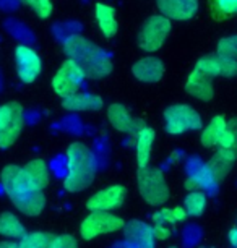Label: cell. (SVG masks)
Instances as JSON below:
<instances>
[{"instance_id": "cell-1", "label": "cell", "mask_w": 237, "mask_h": 248, "mask_svg": "<svg viewBox=\"0 0 237 248\" xmlns=\"http://www.w3.org/2000/svg\"><path fill=\"white\" fill-rule=\"evenodd\" d=\"M63 52L68 60L75 62L81 68L85 78L103 79L111 75L114 68L111 55L80 34H72L63 41Z\"/></svg>"}, {"instance_id": "cell-2", "label": "cell", "mask_w": 237, "mask_h": 248, "mask_svg": "<svg viewBox=\"0 0 237 248\" xmlns=\"http://www.w3.org/2000/svg\"><path fill=\"white\" fill-rule=\"evenodd\" d=\"M2 186L15 208L26 216H38L44 211L46 196L41 190H36L23 170V167L7 166L3 167Z\"/></svg>"}, {"instance_id": "cell-3", "label": "cell", "mask_w": 237, "mask_h": 248, "mask_svg": "<svg viewBox=\"0 0 237 248\" xmlns=\"http://www.w3.org/2000/svg\"><path fill=\"white\" fill-rule=\"evenodd\" d=\"M96 161L91 149L80 141L72 143L67 149V175L63 188L70 193L86 190L95 180Z\"/></svg>"}, {"instance_id": "cell-4", "label": "cell", "mask_w": 237, "mask_h": 248, "mask_svg": "<svg viewBox=\"0 0 237 248\" xmlns=\"http://www.w3.org/2000/svg\"><path fill=\"white\" fill-rule=\"evenodd\" d=\"M138 190L142 198L151 206H162L169 200L166 177L158 167H143L138 170Z\"/></svg>"}, {"instance_id": "cell-5", "label": "cell", "mask_w": 237, "mask_h": 248, "mask_svg": "<svg viewBox=\"0 0 237 248\" xmlns=\"http://www.w3.org/2000/svg\"><path fill=\"white\" fill-rule=\"evenodd\" d=\"M25 127V110L20 102L12 101L0 106V148H10Z\"/></svg>"}, {"instance_id": "cell-6", "label": "cell", "mask_w": 237, "mask_h": 248, "mask_svg": "<svg viewBox=\"0 0 237 248\" xmlns=\"http://www.w3.org/2000/svg\"><path fill=\"white\" fill-rule=\"evenodd\" d=\"M166 132L171 135H182L185 132L203 128L202 117L193 107L187 104H174L164 110Z\"/></svg>"}, {"instance_id": "cell-7", "label": "cell", "mask_w": 237, "mask_h": 248, "mask_svg": "<svg viewBox=\"0 0 237 248\" xmlns=\"http://www.w3.org/2000/svg\"><path fill=\"white\" fill-rule=\"evenodd\" d=\"M171 31V20L162 15H153L143 23L138 32V46L146 52H155L162 47Z\"/></svg>"}, {"instance_id": "cell-8", "label": "cell", "mask_w": 237, "mask_h": 248, "mask_svg": "<svg viewBox=\"0 0 237 248\" xmlns=\"http://www.w3.org/2000/svg\"><path fill=\"white\" fill-rule=\"evenodd\" d=\"M125 222L122 217L115 216L112 213L106 211H91V214L83 219L80 226V233L85 240H93V238L104 235V233H112L124 229Z\"/></svg>"}, {"instance_id": "cell-9", "label": "cell", "mask_w": 237, "mask_h": 248, "mask_svg": "<svg viewBox=\"0 0 237 248\" xmlns=\"http://www.w3.org/2000/svg\"><path fill=\"white\" fill-rule=\"evenodd\" d=\"M83 79H85V75H83L81 68L78 67L75 62L67 59L60 65L57 73L54 75L52 88H54L55 94L60 96L62 99H67V97L80 93Z\"/></svg>"}, {"instance_id": "cell-10", "label": "cell", "mask_w": 237, "mask_h": 248, "mask_svg": "<svg viewBox=\"0 0 237 248\" xmlns=\"http://www.w3.org/2000/svg\"><path fill=\"white\" fill-rule=\"evenodd\" d=\"M15 63L18 77L26 85L36 81V78L39 77L41 70H43V62H41L38 52L28 46H18L15 49Z\"/></svg>"}, {"instance_id": "cell-11", "label": "cell", "mask_w": 237, "mask_h": 248, "mask_svg": "<svg viewBox=\"0 0 237 248\" xmlns=\"http://www.w3.org/2000/svg\"><path fill=\"white\" fill-rule=\"evenodd\" d=\"M127 198V190L122 185H111L108 188L96 191L95 195L88 200V209L91 211H106L111 213L114 209L120 208Z\"/></svg>"}, {"instance_id": "cell-12", "label": "cell", "mask_w": 237, "mask_h": 248, "mask_svg": "<svg viewBox=\"0 0 237 248\" xmlns=\"http://www.w3.org/2000/svg\"><path fill=\"white\" fill-rule=\"evenodd\" d=\"M108 120L117 132L127 135H137L146 127V124L142 119L132 117L127 107L122 104H111L108 109Z\"/></svg>"}, {"instance_id": "cell-13", "label": "cell", "mask_w": 237, "mask_h": 248, "mask_svg": "<svg viewBox=\"0 0 237 248\" xmlns=\"http://www.w3.org/2000/svg\"><path fill=\"white\" fill-rule=\"evenodd\" d=\"M195 68H198L200 72L206 73L208 77L216 78V77H226V78H234L237 77V60L221 57V55H206L202 57L195 65Z\"/></svg>"}, {"instance_id": "cell-14", "label": "cell", "mask_w": 237, "mask_h": 248, "mask_svg": "<svg viewBox=\"0 0 237 248\" xmlns=\"http://www.w3.org/2000/svg\"><path fill=\"white\" fill-rule=\"evenodd\" d=\"M161 15L167 20H190L198 10V0H156Z\"/></svg>"}, {"instance_id": "cell-15", "label": "cell", "mask_w": 237, "mask_h": 248, "mask_svg": "<svg viewBox=\"0 0 237 248\" xmlns=\"http://www.w3.org/2000/svg\"><path fill=\"white\" fill-rule=\"evenodd\" d=\"M124 235L128 248H155L153 227L142 221H130L124 226Z\"/></svg>"}, {"instance_id": "cell-16", "label": "cell", "mask_w": 237, "mask_h": 248, "mask_svg": "<svg viewBox=\"0 0 237 248\" xmlns=\"http://www.w3.org/2000/svg\"><path fill=\"white\" fill-rule=\"evenodd\" d=\"M185 91L200 101H211L213 96H215L213 78L208 77L206 73L200 72L198 68H193V72L189 75L187 83H185Z\"/></svg>"}, {"instance_id": "cell-17", "label": "cell", "mask_w": 237, "mask_h": 248, "mask_svg": "<svg viewBox=\"0 0 237 248\" xmlns=\"http://www.w3.org/2000/svg\"><path fill=\"white\" fill-rule=\"evenodd\" d=\"M132 73L143 83H158L164 75V63L158 57H145L135 62Z\"/></svg>"}, {"instance_id": "cell-18", "label": "cell", "mask_w": 237, "mask_h": 248, "mask_svg": "<svg viewBox=\"0 0 237 248\" xmlns=\"http://www.w3.org/2000/svg\"><path fill=\"white\" fill-rule=\"evenodd\" d=\"M220 182L215 179L206 164H202L185 179V188L189 191H215Z\"/></svg>"}, {"instance_id": "cell-19", "label": "cell", "mask_w": 237, "mask_h": 248, "mask_svg": "<svg viewBox=\"0 0 237 248\" xmlns=\"http://www.w3.org/2000/svg\"><path fill=\"white\" fill-rule=\"evenodd\" d=\"M104 106V101L101 96L90 94V93H77L67 99L62 101V107L70 112H83V110H101Z\"/></svg>"}, {"instance_id": "cell-20", "label": "cell", "mask_w": 237, "mask_h": 248, "mask_svg": "<svg viewBox=\"0 0 237 248\" xmlns=\"http://www.w3.org/2000/svg\"><path fill=\"white\" fill-rule=\"evenodd\" d=\"M95 16H96L97 26H99L101 32H103L106 37H112L117 34L119 25H117V20H115L114 7L97 2L95 5Z\"/></svg>"}, {"instance_id": "cell-21", "label": "cell", "mask_w": 237, "mask_h": 248, "mask_svg": "<svg viewBox=\"0 0 237 248\" xmlns=\"http://www.w3.org/2000/svg\"><path fill=\"white\" fill-rule=\"evenodd\" d=\"M25 174L28 177V180L31 182L32 186L36 190L43 191L46 186L49 185V170H47V164L43 159H32L23 167Z\"/></svg>"}, {"instance_id": "cell-22", "label": "cell", "mask_w": 237, "mask_h": 248, "mask_svg": "<svg viewBox=\"0 0 237 248\" xmlns=\"http://www.w3.org/2000/svg\"><path fill=\"white\" fill-rule=\"evenodd\" d=\"M155 137H156L155 130L150 127H145L142 132L137 133V162H138V166H140V169L150 166Z\"/></svg>"}, {"instance_id": "cell-23", "label": "cell", "mask_w": 237, "mask_h": 248, "mask_svg": "<svg viewBox=\"0 0 237 248\" xmlns=\"http://www.w3.org/2000/svg\"><path fill=\"white\" fill-rule=\"evenodd\" d=\"M234 161H236V157L232 156L231 153L222 151V149H218V153L206 162V166H208V169H210L211 174L215 175V179L221 184V180L226 179V175L231 172Z\"/></svg>"}, {"instance_id": "cell-24", "label": "cell", "mask_w": 237, "mask_h": 248, "mask_svg": "<svg viewBox=\"0 0 237 248\" xmlns=\"http://www.w3.org/2000/svg\"><path fill=\"white\" fill-rule=\"evenodd\" d=\"M224 130H226L224 117H221V115L213 117V119L210 120V124L203 128L200 141H202V144L205 148H215V146H218V143H220Z\"/></svg>"}, {"instance_id": "cell-25", "label": "cell", "mask_w": 237, "mask_h": 248, "mask_svg": "<svg viewBox=\"0 0 237 248\" xmlns=\"http://www.w3.org/2000/svg\"><path fill=\"white\" fill-rule=\"evenodd\" d=\"M0 235L8 238H23L26 235V229L15 214L2 213L0 214Z\"/></svg>"}, {"instance_id": "cell-26", "label": "cell", "mask_w": 237, "mask_h": 248, "mask_svg": "<svg viewBox=\"0 0 237 248\" xmlns=\"http://www.w3.org/2000/svg\"><path fill=\"white\" fill-rule=\"evenodd\" d=\"M206 203V195L203 191H190L184 200V209L187 213V216L198 217L205 211Z\"/></svg>"}, {"instance_id": "cell-27", "label": "cell", "mask_w": 237, "mask_h": 248, "mask_svg": "<svg viewBox=\"0 0 237 248\" xmlns=\"http://www.w3.org/2000/svg\"><path fill=\"white\" fill-rule=\"evenodd\" d=\"M218 148L222 151L231 153L237 159V119H231L226 122V130L218 143Z\"/></svg>"}, {"instance_id": "cell-28", "label": "cell", "mask_w": 237, "mask_h": 248, "mask_svg": "<svg viewBox=\"0 0 237 248\" xmlns=\"http://www.w3.org/2000/svg\"><path fill=\"white\" fill-rule=\"evenodd\" d=\"M55 235L50 232H31L20 238L18 248H49Z\"/></svg>"}, {"instance_id": "cell-29", "label": "cell", "mask_w": 237, "mask_h": 248, "mask_svg": "<svg viewBox=\"0 0 237 248\" xmlns=\"http://www.w3.org/2000/svg\"><path fill=\"white\" fill-rule=\"evenodd\" d=\"M185 217H187L185 209L180 208V206H175V208H162L161 211L155 213L153 221H155V226H164V224L182 222Z\"/></svg>"}, {"instance_id": "cell-30", "label": "cell", "mask_w": 237, "mask_h": 248, "mask_svg": "<svg viewBox=\"0 0 237 248\" xmlns=\"http://www.w3.org/2000/svg\"><path fill=\"white\" fill-rule=\"evenodd\" d=\"M210 10L216 20H224L237 13V0H210Z\"/></svg>"}, {"instance_id": "cell-31", "label": "cell", "mask_w": 237, "mask_h": 248, "mask_svg": "<svg viewBox=\"0 0 237 248\" xmlns=\"http://www.w3.org/2000/svg\"><path fill=\"white\" fill-rule=\"evenodd\" d=\"M23 5H26L28 8H31L32 12L36 13L39 18H49L52 15V2L50 0H20Z\"/></svg>"}, {"instance_id": "cell-32", "label": "cell", "mask_w": 237, "mask_h": 248, "mask_svg": "<svg viewBox=\"0 0 237 248\" xmlns=\"http://www.w3.org/2000/svg\"><path fill=\"white\" fill-rule=\"evenodd\" d=\"M218 55L237 60V34L224 37L218 43Z\"/></svg>"}, {"instance_id": "cell-33", "label": "cell", "mask_w": 237, "mask_h": 248, "mask_svg": "<svg viewBox=\"0 0 237 248\" xmlns=\"http://www.w3.org/2000/svg\"><path fill=\"white\" fill-rule=\"evenodd\" d=\"M49 248H78L77 245V240H75V237H72V235H57L54 238V242L50 243V247Z\"/></svg>"}, {"instance_id": "cell-34", "label": "cell", "mask_w": 237, "mask_h": 248, "mask_svg": "<svg viewBox=\"0 0 237 248\" xmlns=\"http://www.w3.org/2000/svg\"><path fill=\"white\" fill-rule=\"evenodd\" d=\"M153 235L156 240H167L171 235V231L166 226H155L153 227Z\"/></svg>"}, {"instance_id": "cell-35", "label": "cell", "mask_w": 237, "mask_h": 248, "mask_svg": "<svg viewBox=\"0 0 237 248\" xmlns=\"http://www.w3.org/2000/svg\"><path fill=\"white\" fill-rule=\"evenodd\" d=\"M227 238H229V242L236 248L237 247V229H232V231H229V235H227Z\"/></svg>"}, {"instance_id": "cell-36", "label": "cell", "mask_w": 237, "mask_h": 248, "mask_svg": "<svg viewBox=\"0 0 237 248\" xmlns=\"http://www.w3.org/2000/svg\"><path fill=\"white\" fill-rule=\"evenodd\" d=\"M0 248H18V243H13V242H0Z\"/></svg>"}, {"instance_id": "cell-37", "label": "cell", "mask_w": 237, "mask_h": 248, "mask_svg": "<svg viewBox=\"0 0 237 248\" xmlns=\"http://www.w3.org/2000/svg\"><path fill=\"white\" fill-rule=\"evenodd\" d=\"M169 248H177V247H169Z\"/></svg>"}, {"instance_id": "cell-38", "label": "cell", "mask_w": 237, "mask_h": 248, "mask_svg": "<svg viewBox=\"0 0 237 248\" xmlns=\"http://www.w3.org/2000/svg\"><path fill=\"white\" fill-rule=\"evenodd\" d=\"M236 248H237V247H236Z\"/></svg>"}]
</instances>
